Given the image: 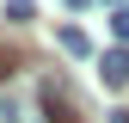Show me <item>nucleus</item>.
Listing matches in <instances>:
<instances>
[{"instance_id":"0eeeda50","label":"nucleus","mask_w":129,"mask_h":123,"mask_svg":"<svg viewBox=\"0 0 129 123\" xmlns=\"http://www.w3.org/2000/svg\"><path fill=\"white\" fill-rule=\"evenodd\" d=\"M68 6H92V0H68Z\"/></svg>"},{"instance_id":"f257e3e1","label":"nucleus","mask_w":129,"mask_h":123,"mask_svg":"<svg viewBox=\"0 0 129 123\" xmlns=\"http://www.w3.org/2000/svg\"><path fill=\"white\" fill-rule=\"evenodd\" d=\"M37 117H49V105H43L25 80H6V86H0V123H37Z\"/></svg>"},{"instance_id":"f03ea898","label":"nucleus","mask_w":129,"mask_h":123,"mask_svg":"<svg viewBox=\"0 0 129 123\" xmlns=\"http://www.w3.org/2000/svg\"><path fill=\"white\" fill-rule=\"evenodd\" d=\"M99 74H105V86H129V43H123V49H105Z\"/></svg>"},{"instance_id":"423d86ee","label":"nucleus","mask_w":129,"mask_h":123,"mask_svg":"<svg viewBox=\"0 0 129 123\" xmlns=\"http://www.w3.org/2000/svg\"><path fill=\"white\" fill-rule=\"evenodd\" d=\"M111 123H129V111H111Z\"/></svg>"},{"instance_id":"39448f33","label":"nucleus","mask_w":129,"mask_h":123,"mask_svg":"<svg viewBox=\"0 0 129 123\" xmlns=\"http://www.w3.org/2000/svg\"><path fill=\"white\" fill-rule=\"evenodd\" d=\"M111 31H117V37L129 43V6H111Z\"/></svg>"},{"instance_id":"6e6552de","label":"nucleus","mask_w":129,"mask_h":123,"mask_svg":"<svg viewBox=\"0 0 129 123\" xmlns=\"http://www.w3.org/2000/svg\"><path fill=\"white\" fill-rule=\"evenodd\" d=\"M111 6H129V0H111Z\"/></svg>"},{"instance_id":"20e7f679","label":"nucleus","mask_w":129,"mask_h":123,"mask_svg":"<svg viewBox=\"0 0 129 123\" xmlns=\"http://www.w3.org/2000/svg\"><path fill=\"white\" fill-rule=\"evenodd\" d=\"M31 12H37V0H6V19H12V25H25Z\"/></svg>"},{"instance_id":"7ed1b4c3","label":"nucleus","mask_w":129,"mask_h":123,"mask_svg":"<svg viewBox=\"0 0 129 123\" xmlns=\"http://www.w3.org/2000/svg\"><path fill=\"white\" fill-rule=\"evenodd\" d=\"M55 43H61L68 55H92V37H86L80 25H61V31H55Z\"/></svg>"}]
</instances>
